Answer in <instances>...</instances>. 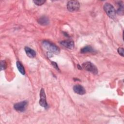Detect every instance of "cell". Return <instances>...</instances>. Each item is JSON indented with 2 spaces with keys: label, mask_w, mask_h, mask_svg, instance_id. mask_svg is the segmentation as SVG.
<instances>
[{
  "label": "cell",
  "mask_w": 124,
  "mask_h": 124,
  "mask_svg": "<svg viewBox=\"0 0 124 124\" xmlns=\"http://www.w3.org/2000/svg\"><path fill=\"white\" fill-rule=\"evenodd\" d=\"M42 45L45 48L53 53L58 54L60 53V48L56 45L48 41H44Z\"/></svg>",
  "instance_id": "cell-1"
},
{
  "label": "cell",
  "mask_w": 124,
  "mask_h": 124,
  "mask_svg": "<svg viewBox=\"0 0 124 124\" xmlns=\"http://www.w3.org/2000/svg\"><path fill=\"white\" fill-rule=\"evenodd\" d=\"M40 99L39 100L40 105L43 107L46 108L47 106V103L46 101V97L44 89H43V88H42L40 91Z\"/></svg>",
  "instance_id": "cell-6"
},
{
  "label": "cell",
  "mask_w": 124,
  "mask_h": 124,
  "mask_svg": "<svg viewBox=\"0 0 124 124\" xmlns=\"http://www.w3.org/2000/svg\"><path fill=\"white\" fill-rule=\"evenodd\" d=\"M51 63H52V64L53 65V66H54L55 68H56V69H57V70H60V69H59V67H58V66L57 64L55 62H52Z\"/></svg>",
  "instance_id": "cell-17"
},
{
  "label": "cell",
  "mask_w": 124,
  "mask_h": 124,
  "mask_svg": "<svg viewBox=\"0 0 124 124\" xmlns=\"http://www.w3.org/2000/svg\"><path fill=\"white\" fill-rule=\"evenodd\" d=\"M16 64V66H17V69H18L19 71L21 73V74L25 75V69H24L22 64L19 61H17Z\"/></svg>",
  "instance_id": "cell-12"
},
{
  "label": "cell",
  "mask_w": 124,
  "mask_h": 124,
  "mask_svg": "<svg viewBox=\"0 0 124 124\" xmlns=\"http://www.w3.org/2000/svg\"><path fill=\"white\" fill-rule=\"evenodd\" d=\"M38 22L40 24L42 25H46L48 24L49 20L47 17L46 16H42L38 19Z\"/></svg>",
  "instance_id": "cell-11"
},
{
  "label": "cell",
  "mask_w": 124,
  "mask_h": 124,
  "mask_svg": "<svg viewBox=\"0 0 124 124\" xmlns=\"http://www.w3.org/2000/svg\"><path fill=\"white\" fill-rule=\"evenodd\" d=\"M73 91L79 95H83L86 93V91L84 88L79 84H77L73 87Z\"/></svg>",
  "instance_id": "cell-7"
},
{
  "label": "cell",
  "mask_w": 124,
  "mask_h": 124,
  "mask_svg": "<svg viewBox=\"0 0 124 124\" xmlns=\"http://www.w3.org/2000/svg\"><path fill=\"white\" fill-rule=\"evenodd\" d=\"M28 102L26 101H23L15 104L14 106V108L17 111L23 112L26 109Z\"/></svg>",
  "instance_id": "cell-5"
},
{
  "label": "cell",
  "mask_w": 124,
  "mask_h": 124,
  "mask_svg": "<svg viewBox=\"0 0 124 124\" xmlns=\"http://www.w3.org/2000/svg\"><path fill=\"white\" fill-rule=\"evenodd\" d=\"M81 66L83 69L92 73L93 74H97L98 73V69L97 67L91 62H85L82 63Z\"/></svg>",
  "instance_id": "cell-3"
},
{
  "label": "cell",
  "mask_w": 124,
  "mask_h": 124,
  "mask_svg": "<svg viewBox=\"0 0 124 124\" xmlns=\"http://www.w3.org/2000/svg\"><path fill=\"white\" fill-rule=\"evenodd\" d=\"M25 51L26 52V54L27 55V56L30 58H34L36 56V52H35V51L33 49H32L31 48L28 47V46H26L24 48Z\"/></svg>",
  "instance_id": "cell-9"
},
{
  "label": "cell",
  "mask_w": 124,
  "mask_h": 124,
  "mask_svg": "<svg viewBox=\"0 0 124 124\" xmlns=\"http://www.w3.org/2000/svg\"><path fill=\"white\" fill-rule=\"evenodd\" d=\"M79 7V3L77 0H70L67 3V8L69 11L71 12L78 11Z\"/></svg>",
  "instance_id": "cell-4"
},
{
  "label": "cell",
  "mask_w": 124,
  "mask_h": 124,
  "mask_svg": "<svg viewBox=\"0 0 124 124\" xmlns=\"http://www.w3.org/2000/svg\"><path fill=\"white\" fill-rule=\"evenodd\" d=\"M80 51L82 53H86L89 52H93L94 51V50L91 46H87L81 48Z\"/></svg>",
  "instance_id": "cell-10"
},
{
  "label": "cell",
  "mask_w": 124,
  "mask_h": 124,
  "mask_svg": "<svg viewBox=\"0 0 124 124\" xmlns=\"http://www.w3.org/2000/svg\"><path fill=\"white\" fill-rule=\"evenodd\" d=\"M45 2H46V0H33V2L36 5H39V6L43 4Z\"/></svg>",
  "instance_id": "cell-15"
},
{
  "label": "cell",
  "mask_w": 124,
  "mask_h": 124,
  "mask_svg": "<svg viewBox=\"0 0 124 124\" xmlns=\"http://www.w3.org/2000/svg\"><path fill=\"white\" fill-rule=\"evenodd\" d=\"M119 8L118 9L117 11H116L118 14H123V11H124V5L123 3L122 2H119Z\"/></svg>",
  "instance_id": "cell-13"
},
{
  "label": "cell",
  "mask_w": 124,
  "mask_h": 124,
  "mask_svg": "<svg viewBox=\"0 0 124 124\" xmlns=\"http://www.w3.org/2000/svg\"><path fill=\"white\" fill-rule=\"evenodd\" d=\"M104 10L107 15L111 18H114L116 16V11L114 7L109 3H106L104 5Z\"/></svg>",
  "instance_id": "cell-2"
},
{
  "label": "cell",
  "mask_w": 124,
  "mask_h": 124,
  "mask_svg": "<svg viewBox=\"0 0 124 124\" xmlns=\"http://www.w3.org/2000/svg\"><path fill=\"white\" fill-rule=\"evenodd\" d=\"M7 67L6 63L5 61L3 60L1 61L0 62V69L1 70H4Z\"/></svg>",
  "instance_id": "cell-14"
},
{
  "label": "cell",
  "mask_w": 124,
  "mask_h": 124,
  "mask_svg": "<svg viewBox=\"0 0 124 124\" xmlns=\"http://www.w3.org/2000/svg\"><path fill=\"white\" fill-rule=\"evenodd\" d=\"M124 48L122 47H119L118 49V52L120 55H121L122 56L124 57Z\"/></svg>",
  "instance_id": "cell-16"
},
{
  "label": "cell",
  "mask_w": 124,
  "mask_h": 124,
  "mask_svg": "<svg viewBox=\"0 0 124 124\" xmlns=\"http://www.w3.org/2000/svg\"><path fill=\"white\" fill-rule=\"evenodd\" d=\"M61 44L64 47L72 49L74 47V43L71 40H64L61 42Z\"/></svg>",
  "instance_id": "cell-8"
}]
</instances>
